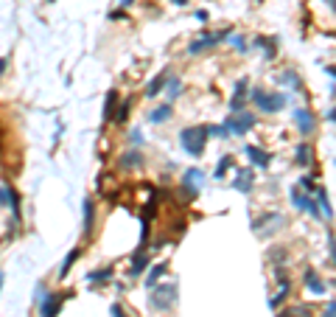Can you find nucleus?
Masks as SVG:
<instances>
[{
	"label": "nucleus",
	"instance_id": "nucleus-29",
	"mask_svg": "<svg viewBox=\"0 0 336 317\" xmlns=\"http://www.w3.org/2000/svg\"><path fill=\"white\" fill-rule=\"evenodd\" d=\"M129 110H132V101H120L118 104V112H115V124H123L126 118H129Z\"/></svg>",
	"mask_w": 336,
	"mask_h": 317
},
{
	"label": "nucleus",
	"instance_id": "nucleus-10",
	"mask_svg": "<svg viewBox=\"0 0 336 317\" xmlns=\"http://www.w3.org/2000/svg\"><path fill=\"white\" fill-rule=\"evenodd\" d=\"M294 124H297V129L303 132V138H311L314 129H317V121H314V115L308 110H297V112H294Z\"/></svg>",
	"mask_w": 336,
	"mask_h": 317
},
{
	"label": "nucleus",
	"instance_id": "nucleus-23",
	"mask_svg": "<svg viewBox=\"0 0 336 317\" xmlns=\"http://www.w3.org/2000/svg\"><path fill=\"white\" fill-rule=\"evenodd\" d=\"M280 317H311V309H308V306H303V303H297V306H288V309H283Z\"/></svg>",
	"mask_w": 336,
	"mask_h": 317
},
{
	"label": "nucleus",
	"instance_id": "nucleus-40",
	"mask_svg": "<svg viewBox=\"0 0 336 317\" xmlns=\"http://www.w3.org/2000/svg\"><path fill=\"white\" fill-rule=\"evenodd\" d=\"M0 289H3V272H0Z\"/></svg>",
	"mask_w": 336,
	"mask_h": 317
},
{
	"label": "nucleus",
	"instance_id": "nucleus-15",
	"mask_svg": "<svg viewBox=\"0 0 336 317\" xmlns=\"http://www.w3.org/2000/svg\"><path fill=\"white\" fill-rule=\"evenodd\" d=\"M233 188H235V191H241V194H249V191H252V171H249V169L235 171V177H233Z\"/></svg>",
	"mask_w": 336,
	"mask_h": 317
},
{
	"label": "nucleus",
	"instance_id": "nucleus-37",
	"mask_svg": "<svg viewBox=\"0 0 336 317\" xmlns=\"http://www.w3.org/2000/svg\"><path fill=\"white\" fill-rule=\"evenodd\" d=\"M0 73H6V59H0Z\"/></svg>",
	"mask_w": 336,
	"mask_h": 317
},
{
	"label": "nucleus",
	"instance_id": "nucleus-12",
	"mask_svg": "<svg viewBox=\"0 0 336 317\" xmlns=\"http://www.w3.org/2000/svg\"><path fill=\"white\" fill-rule=\"evenodd\" d=\"M146 160H143V154L138 152V149H132V152H123L118 157V169H123V171H132V169H140Z\"/></svg>",
	"mask_w": 336,
	"mask_h": 317
},
{
	"label": "nucleus",
	"instance_id": "nucleus-21",
	"mask_svg": "<svg viewBox=\"0 0 336 317\" xmlns=\"http://www.w3.org/2000/svg\"><path fill=\"white\" fill-rule=\"evenodd\" d=\"M297 163H300V166H311V163H314V149H311V143H300V146H297Z\"/></svg>",
	"mask_w": 336,
	"mask_h": 317
},
{
	"label": "nucleus",
	"instance_id": "nucleus-42",
	"mask_svg": "<svg viewBox=\"0 0 336 317\" xmlns=\"http://www.w3.org/2000/svg\"><path fill=\"white\" fill-rule=\"evenodd\" d=\"M45 3H54V0H45Z\"/></svg>",
	"mask_w": 336,
	"mask_h": 317
},
{
	"label": "nucleus",
	"instance_id": "nucleus-14",
	"mask_svg": "<svg viewBox=\"0 0 336 317\" xmlns=\"http://www.w3.org/2000/svg\"><path fill=\"white\" fill-rule=\"evenodd\" d=\"M246 157L252 160V166H258V169H269V163H272V154L258 149V146H246Z\"/></svg>",
	"mask_w": 336,
	"mask_h": 317
},
{
	"label": "nucleus",
	"instance_id": "nucleus-25",
	"mask_svg": "<svg viewBox=\"0 0 336 317\" xmlns=\"http://www.w3.org/2000/svg\"><path fill=\"white\" fill-rule=\"evenodd\" d=\"M109 278H112V267L96 269V272H87V281H90V284H107Z\"/></svg>",
	"mask_w": 336,
	"mask_h": 317
},
{
	"label": "nucleus",
	"instance_id": "nucleus-27",
	"mask_svg": "<svg viewBox=\"0 0 336 317\" xmlns=\"http://www.w3.org/2000/svg\"><path fill=\"white\" fill-rule=\"evenodd\" d=\"M233 163H235V157H230V154H224V157L219 160L216 171H213V177H216V180H222L224 174H227V169H230V166H233Z\"/></svg>",
	"mask_w": 336,
	"mask_h": 317
},
{
	"label": "nucleus",
	"instance_id": "nucleus-34",
	"mask_svg": "<svg viewBox=\"0 0 336 317\" xmlns=\"http://www.w3.org/2000/svg\"><path fill=\"white\" fill-rule=\"evenodd\" d=\"M333 311H336V303H333V300H328V306H325V314H322V317H333Z\"/></svg>",
	"mask_w": 336,
	"mask_h": 317
},
{
	"label": "nucleus",
	"instance_id": "nucleus-22",
	"mask_svg": "<svg viewBox=\"0 0 336 317\" xmlns=\"http://www.w3.org/2000/svg\"><path fill=\"white\" fill-rule=\"evenodd\" d=\"M162 90L168 93V98L182 96V82H180V76H168V82H165V87H162Z\"/></svg>",
	"mask_w": 336,
	"mask_h": 317
},
{
	"label": "nucleus",
	"instance_id": "nucleus-8",
	"mask_svg": "<svg viewBox=\"0 0 336 317\" xmlns=\"http://www.w3.org/2000/svg\"><path fill=\"white\" fill-rule=\"evenodd\" d=\"M202 180H204V171L202 169H196V166L188 169L185 174H182V191L193 200V196L199 194V188H202Z\"/></svg>",
	"mask_w": 336,
	"mask_h": 317
},
{
	"label": "nucleus",
	"instance_id": "nucleus-20",
	"mask_svg": "<svg viewBox=\"0 0 336 317\" xmlns=\"http://www.w3.org/2000/svg\"><path fill=\"white\" fill-rule=\"evenodd\" d=\"M258 48H264V56H266V59H275V54H277V39H275V37H258Z\"/></svg>",
	"mask_w": 336,
	"mask_h": 317
},
{
	"label": "nucleus",
	"instance_id": "nucleus-30",
	"mask_svg": "<svg viewBox=\"0 0 336 317\" xmlns=\"http://www.w3.org/2000/svg\"><path fill=\"white\" fill-rule=\"evenodd\" d=\"M269 258L272 261H286V250H283V247H272Z\"/></svg>",
	"mask_w": 336,
	"mask_h": 317
},
{
	"label": "nucleus",
	"instance_id": "nucleus-19",
	"mask_svg": "<svg viewBox=\"0 0 336 317\" xmlns=\"http://www.w3.org/2000/svg\"><path fill=\"white\" fill-rule=\"evenodd\" d=\"M165 272H168V264H165V261H162V264H154V267L149 269V275H146V287L154 289V287H157V281H160Z\"/></svg>",
	"mask_w": 336,
	"mask_h": 317
},
{
	"label": "nucleus",
	"instance_id": "nucleus-3",
	"mask_svg": "<svg viewBox=\"0 0 336 317\" xmlns=\"http://www.w3.org/2000/svg\"><path fill=\"white\" fill-rule=\"evenodd\" d=\"M255 124H258V118L252 115V112H238V115H230L227 121H224V132H227L230 138H241V135H246Z\"/></svg>",
	"mask_w": 336,
	"mask_h": 317
},
{
	"label": "nucleus",
	"instance_id": "nucleus-11",
	"mask_svg": "<svg viewBox=\"0 0 336 317\" xmlns=\"http://www.w3.org/2000/svg\"><path fill=\"white\" fill-rule=\"evenodd\" d=\"M303 287L308 289V292L311 295H325V281L319 278V272H314V269H306V272H303Z\"/></svg>",
	"mask_w": 336,
	"mask_h": 317
},
{
	"label": "nucleus",
	"instance_id": "nucleus-2",
	"mask_svg": "<svg viewBox=\"0 0 336 317\" xmlns=\"http://www.w3.org/2000/svg\"><path fill=\"white\" fill-rule=\"evenodd\" d=\"M249 98L258 104L261 112H277V110H283V107H286V101H288L283 93H266V90H252Z\"/></svg>",
	"mask_w": 336,
	"mask_h": 317
},
{
	"label": "nucleus",
	"instance_id": "nucleus-35",
	"mask_svg": "<svg viewBox=\"0 0 336 317\" xmlns=\"http://www.w3.org/2000/svg\"><path fill=\"white\" fill-rule=\"evenodd\" d=\"M233 45H235V48L241 51V54H244V51H246V48H244V39H241V37H233Z\"/></svg>",
	"mask_w": 336,
	"mask_h": 317
},
{
	"label": "nucleus",
	"instance_id": "nucleus-5",
	"mask_svg": "<svg viewBox=\"0 0 336 317\" xmlns=\"http://www.w3.org/2000/svg\"><path fill=\"white\" fill-rule=\"evenodd\" d=\"M149 300H151V306H154V309L168 311L171 306L177 303V287H174V284H168V287H157L154 295H151Z\"/></svg>",
	"mask_w": 336,
	"mask_h": 317
},
{
	"label": "nucleus",
	"instance_id": "nucleus-16",
	"mask_svg": "<svg viewBox=\"0 0 336 317\" xmlns=\"http://www.w3.org/2000/svg\"><path fill=\"white\" fill-rule=\"evenodd\" d=\"M168 70H162L160 76H154V79L149 82V85H146V98H154V96H160L162 93V87H165V82H168Z\"/></svg>",
	"mask_w": 336,
	"mask_h": 317
},
{
	"label": "nucleus",
	"instance_id": "nucleus-26",
	"mask_svg": "<svg viewBox=\"0 0 336 317\" xmlns=\"http://www.w3.org/2000/svg\"><path fill=\"white\" fill-rule=\"evenodd\" d=\"M78 256H81V247L70 250V256H67L65 261H62V272H59V278H67V275H70V267L76 264V258H78Z\"/></svg>",
	"mask_w": 336,
	"mask_h": 317
},
{
	"label": "nucleus",
	"instance_id": "nucleus-6",
	"mask_svg": "<svg viewBox=\"0 0 336 317\" xmlns=\"http://www.w3.org/2000/svg\"><path fill=\"white\" fill-rule=\"evenodd\" d=\"M291 202H294V208H297V211H306V214H311V216H314V219H325L322 211H319L317 202H314V196L303 194L300 185H297V188H291Z\"/></svg>",
	"mask_w": 336,
	"mask_h": 317
},
{
	"label": "nucleus",
	"instance_id": "nucleus-7",
	"mask_svg": "<svg viewBox=\"0 0 336 317\" xmlns=\"http://www.w3.org/2000/svg\"><path fill=\"white\" fill-rule=\"evenodd\" d=\"M67 295L70 292H48L39 300V317H56L62 309V300H65Z\"/></svg>",
	"mask_w": 336,
	"mask_h": 317
},
{
	"label": "nucleus",
	"instance_id": "nucleus-39",
	"mask_svg": "<svg viewBox=\"0 0 336 317\" xmlns=\"http://www.w3.org/2000/svg\"><path fill=\"white\" fill-rule=\"evenodd\" d=\"M174 3H177V6H185V3H188V0H174Z\"/></svg>",
	"mask_w": 336,
	"mask_h": 317
},
{
	"label": "nucleus",
	"instance_id": "nucleus-17",
	"mask_svg": "<svg viewBox=\"0 0 336 317\" xmlns=\"http://www.w3.org/2000/svg\"><path fill=\"white\" fill-rule=\"evenodd\" d=\"M93 227H96V202H93V200H84V233L90 236Z\"/></svg>",
	"mask_w": 336,
	"mask_h": 317
},
{
	"label": "nucleus",
	"instance_id": "nucleus-18",
	"mask_svg": "<svg viewBox=\"0 0 336 317\" xmlns=\"http://www.w3.org/2000/svg\"><path fill=\"white\" fill-rule=\"evenodd\" d=\"M174 115V110H171V104H160V107H157V110H151L149 112V121L151 124H162V121H168V118Z\"/></svg>",
	"mask_w": 336,
	"mask_h": 317
},
{
	"label": "nucleus",
	"instance_id": "nucleus-32",
	"mask_svg": "<svg viewBox=\"0 0 336 317\" xmlns=\"http://www.w3.org/2000/svg\"><path fill=\"white\" fill-rule=\"evenodd\" d=\"M109 311H112V317H129V314H126V311L120 309L118 303H112V309H109Z\"/></svg>",
	"mask_w": 336,
	"mask_h": 317
},
{
	"label": "nucleus",
	"instance_id": "nucleus-41",
	"mask_svg": "<svg viewBox=\"0 0 336 317\" xmlns=\"http://www.w3.org/2000/svg\"><path fill=\"white\" fill-rule=\"evenodd\" d=\"M325 3H328V6H333V0H325Z\"/></svg>",
	"mask_w": 336,
	"mask_h": 317
},
{
	"label": "nucleus",
	"instance_id": "nucleus-28",
	"mask_svg": "<svg viewBox=\"0 0 336 317\" xmlns=\"http://www.w3.org/2000/svg\"><path fill=\"white\" fill-rule=\"evenodd\" d=\"M277 82H280V85H291V87H300V85H303L300 76L294 73V70H283V73L277 76Z\"/></svg>",
	"mask_w": 336,
	"mask_h": 317
},
{
	"label": "nucleus",
	"instance_id": "nucleus-33",
	"mask_svg": "<svg viewBox=\"0 0 336 317\" xmlns=\"http://www.w3.org/2000/svg\"><path fill=\"white\" fill-rule=\"evenodd\" d=\"M129 140H132V146H140V140H143V135H140L138 129H135V132L129 135Z\"/></svg>",
	"mask_w": 336,
	"mask_h": 317
},
{
	"label": "nucleus",
	"instance_id": "nucleus-36",
	"mask_svg": "<svg viewBox=\"0 0 336 317\" xmlns=\"http://www.w3.org/2000/svg\"><path fill=\"white\" fill-rule=\"evenodd\" d=\"M126 17V12H123V9H118V12H112V14H109V20H123Z\"/></svg>",
	"mask_w": 336,
	"mask_h": 317
},
{
	"label": "nucleus",
	"instance_id": "nucleus-13",
	"mask_svg": "<svg viewBox=\"0 0 336 317\" xmlns=\"http://www.w3.org/2000/svg\"><path fill=\"white\" fill-rule=\"evenodd\" d=\"M149 269V253L146 250H138L132 258V267H129V278H140V275Z\"/></svg>",
	"mask_w": 336,
	"mask_h": 317
},
{
	"label": "nucleus",
	"instance_id": "nucleus-4",
	"mask_svg": "<svg viewBox=\"0 0 336 317\" xmlns=\"http://www.w3.org/2000/svg\"><path fill=\"white\" fill-rule=\"evenodd\" d=\"M280 225H286L283 214H275V211H272V214H264V216H258V219L252 222V230L258 233V236H272Z\"/></svg>",
	"mask_w": 336,
	"mask_h": 317
},
{
	"label": "nucleus",
	"instance_id": "nucleus-1",
	"mask_svg": "<svg viewBox=\"0 0 336 317\" xmlns=\"http://www.w3.org/2000/svg\"><path fill=\"white\" fill-rule=\"evenodd\" d=\"M180 143L191 157H202L207 146V127H188L180 132Z\"/></svg>",
	"mask_w": 336,
	"mask_h": 317
},
{
	"label": "nucleus",
	"instance_id": "nucleus-9",
	"mask_svg": "<svg viewBox=\"0 0 336 317\" xmlns=\"http://www.w3.org/2000/svg\"><path fill=\"white\" fill-rule=\"evenodd\" d=\"M224 37H227V31H224V34H204V37L193 39V43L188 45V54H191V56H196V54H204V51H207V48H216V45L222 43Z\"/></svg>",
	"mask_w": 336,
	"mask_h": 317
},
{
	"label": "nucleus",
	"instance_id": "nucleus-31",
	"mask_svg": "<svg viewBox=\"0 0 336 317\" xmlns=\"http://www.w3.org/2000/svg\"><path fill=\"white\" fill-rule=\"evenodd\" d=\"M300 185H303V188H306V191H314V188H317L311 177H303V180H300Z\"/></svg>",
	"mask_w": 336,
	"mask_h": 317
},
{
	"label": "nucleus",
	"instance_id": "nucleus-38",
	"mask_svg": "<svg viewBox=\"0 0 336 317\" xmlns=\"http://www.w3.org/2000/svg\"><path fill=\"white\" fill-rule=\"evenodd\" d=\"M120 6H123V9H126V6H132V0H120Z\"/></svg>",
	"mask_w": 336,
	"mask_h": 317
},
{
	"label": "nucleus",
	"instance_id": "nucleus-24",
	"mask_svg": "<svg viewBox=\"0 0 336 317\" xmlns=\"http://www.w3.org/2000/svg\"><path fill=\"white\" fill-rule=\"evenodd\" d=\"M115 104H118V90H109L107 93V101H104V121H109V118H112Z\"/></svg>",
	"mask_w": 336,
	"mask_h": 317
}]
</instances>
